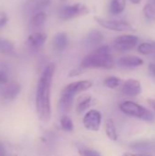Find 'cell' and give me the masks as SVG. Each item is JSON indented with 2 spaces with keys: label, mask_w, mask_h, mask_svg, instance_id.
<instances>
[{
  "label": "cell",
  "mask_w": 155,
  "mask_h": 156,
  "mask_svg": "<svg viewBox=\"0 0 155 156\" xmlns=\"http://www.w3.org/2000/svg\"><path fill=\"white\" fill-rule=\"evenodd\" d=\"M121 112L125 115L133 117L144 122H153L154 121V114L152 111L145 108L144 106L138 104L132 101H122L119 106Z\"/></svg>",
  "instance_id": "cell-4"
},
{
  "label": "cell",
  "mask_w": 155,
  "mask_h": 156,
  "mask_svg": "<svg viewBox=\"0 0 155 156\" xmlns=\"http://www.w3.org/2000/svg\"><path fill=\"white\" fill-rule=\"evenodd\" d=\"M152 43H153V48H154V52H153V53L155 54V41H152Z\"/></svg>",
  "instance_id": "cell-34"
},
{
  "label": "cell",
  "mask_w": 155,
  "mask_h": 156,
  "mask_svg": "<svg viewBox=\"0 0 155 156\" xmlns=\"http://www.w3.org/2000/svg\"><path fill=\"white\" fill-rule=\"evenodd\" d=\"M8 22V16L5 12H0V27H4Z\"/></svg>",
  "instance_id": "cell-27"
},
{
  "label": "cell",
  "mask_w": 155,
  "mask_h": 156,
  "mask_svg": "<svg viewBox=\"0 0 155 156\" xmlns=\"http://www.w3.org/2000/svg\"><path fill=\"white\" fill-rule=\"evenodd\" d=\"M0 52L6 55H14L16 53V47L12 41L0 37Z\"/></svg>",
  "instance_id": "cell-20"
},
{
  "label": "cell",
  "mask_w": 155,
  "mask_h": 156,
  "mask_svg": "<svg viewBox=\"0 0 155 156\" xmlns=\"http://www.w3.org/2000/svg\"><path fill=\"white\" fill-rule=\"evenodd\" d=\"M121 91L124 96L136 97L142 93V84L138 80L129 79L122 83Z\"/></svg>",
  "instance_id": "cell-10"
},
{
  "label": "cell",
  "mask_w": 155,
  "mask_h": 156,
  "mask_svg": "<svg viewBox=\"0 0 155 156\" xmlns=\"http://www.w3.org/2000/svg\"><path fill=\"white\" fill-rule=\"evenodd\" d=\"M126 7V0H111L109 5V12L111 15L122 14Z\"/></svg>",
  "instance_id": "cell-19"
},
{
  "label": "cell",
  "mask_w": 155,
  "mask_h": 156,
  "mask_svg": "<svg viewBox=\"0 0 155 156\" xmlns=\"http://www.w3.org/2000/svg\"><path fill=\"white\" fill-rule=\"evenodd\" d=\"M143 15L145 16V18L150 21V22H154L155 21V10L154 7L151 5V4H146L143 6Z\"/></svg>",
  "instance_id": "cell-24"
},
{
  "label": "cell",
  "mask_w": 155,
  "mask_h": 156,
  "mask_svg": "<svg viewBox=\"0 0 155 156\" xmlns=\"http://www.w3.org/2000/svg\"><path fill=\"white\" fill-rule=\"evenodd\" d=\"M79 154L80 156H101V154L91 148H81L79 149Z\"/></svg>",
  "instance_id": "cell-25"
},
{
  "label": "cell",
  "mask_w": 155,
  "mask_h": 156,
  "mask_svg": "<svg viewBox=\"0 0 155 156\" xmlns=\"http://www.w3.org/2000/svg\"><path fill=\"white\" fill-rule=\"evenodd\" d=\"M130 1H131V3H132L134 5H138L142 2V0H130Z\"/></svg>",
  "instance_id": "cell-33"
},
{
  "label": "cell",
  "mask_w": 155,
  "mask_h": 156,
  "mask_svg": "<svg viewBox=\"0 0 155 156\" xmlns=\"http://www.w3.org/2000/svg\"><path fill=\"white\" fill-rule=\"evenodd\" d=\"M144 64V60L134 55H127L122 56L116 60V65H118L121 68H126V69H133L141 67Z\"/></svg>",
  "instance_id": "cell-11"
},
{
  "label": "cell",
  "mask_w": 155,
  "mask_h": 156,
  "mask_svg": "<svg viewBox=\"0 0 155 156\" xmlns=\"http://www.w3.org/2000/svg\"><path fill=\"white\" fill-rule=\"evenodd\" d=\"M89 13L90 8L86 5L82 3H76L73 5H62L58 10V17L61 20H69L78 16H85Z\"/></svg>",
  "instance_id": "cell-5"
},
{
  "label": "cell",
  "mask_w": 155,
  "mask_h": 156,
  "mask_svg": "<svg viewBox=\"0 0 155 156\" xmlns=\"http://www.w3.org/2000/svg\"><path fill=\"white\" fill-rule=\"evenodd\" d=\"M56 71L55 63L48 64L37 81L36 90V112L38 119L48 122L51 119V88Z\"/></svg>",
  "instance_id": "cell-1"
},
{
  "label": "cell",
  "mask_w": 155,
  "mask_h": 156,
  "mask_svg": "<svg viewBox=\"0 0 155 156\" xmlns=\"http://www.w3.org/2000/svg\"><path fill=\"white\" fill-rule=\"evenodd\" d=\"M0 156H5V149L2 144H0Z\"/></svg>",
  "instance_id": "cell-32"
},
{
  "label": "cell",
  "mask_w": 155,
  "mask_h": 156,
  "mask_svg": "<svg viewBox=\"0 0 155 156\" xmlns=\"http://www.w3.org/2000/svg\"><path fill=\"white\" fill-rule=\"evenodd\" d=\"M47 38H48V36L46 33L41 32V31H37V32L32 33L27 37L26 44L31 49L37 50V49H39L41 47H43V45L47 41Z\"/></svg>",
  "instance_id": "cell-12"
},
{
  "label": "cell",
  "mask_w": 155,
  "mask_h": 156,
  "mask_svg": "<svg viewBox=\"0 0 155 156\" xmlns=\"http://www.w3.org/2000/svg\"><path fill=\"white\" fill-rule=\"evenodd\" d=\"M95 21L103 28L108 30L115 31V32H127L134 30L133 27L128 23L127 21L123 20H115V19H105L100 16L94 17Z\"/></svg>",
  "instance_id": "cell-6"
},
{
  "label": "cell",
  "mask_w": 155,
  "mask_h": 156,
  "mask_svg": "<svg viewBox=\"0 0 155 156\" xmlns=\"http://www.w3.org/2000/svg\"><path fill=\"white\" fill-rule=\"evenodd\" d=\"M104 40V35L102 34L101 31L93 29L89 32L87 37H86V42L90 46H98L102 41Z\"/></svg>",
  "instance_id": "cell-17"
},
{
  "label": "cell",
  "mask_w": 155,
  "mask_h": 156,
  "mask_svg": "<svg viewBox=\"0 0 155 156\" xmlns=\"http://www.w3.org/2000/svg\"><path fill=\"white\" fill-rule=\"evenodd\" d=\"M115 65L116 60L111 48L108 45H102L86 55L80 62L79 68L83 70L88 69H111Z\"/></svg>",
  "instance_id": "cell-2"
},
{
  "label": "cell",
  "mask_w": 155,
  "mask_h": 156,
  "mask_svg": "<svg viewBox=\"0 0 155 156\" xmlns=\"http://www.w3.org/2000/svg\"><path fill=\"white\" fill-rule=\"evenodd\" d=\"M147 103L150 105V107L153 110V112H155V99L153 98V99H148L147 100Z\"/></svg>",
  "instance_id": "cell-31"
},
{
  "label": "cell",
  "mask_w": 155,
  "mask_h": 156,
  "mask_svg": "<svg viewBox=\"0 0 155 156\" xmlns=\"http://www.w3.org/2000/svg\"><path fill=\"white\" fill-rule=\"evenodd\" d=\"M148 69H149V72H150V74H151L153 77H154L155 78V64L154 63H151V64L149 65Z\"/></svg>",
  "instance_id": "cell-30"
},
{
  "label": "cell",
  "mask_w": 155,
  "mask_h": 156,
  "mask_svg": "<svg viewBox=\"0 0 155 156\" xmlns=\"http://www.w3.org/2000/svg\"><path fill=\"white\" fill-rule=\"evenodd\" d=\"M122 156H153L148 154H143V153H132V152H126L123 153Z\"/></svg>",
  "instance_id": "cell-29"
},
{
  "label": "cell",
  "mask_w": 155,
  "mask_h": 156,
  "mask_svg": "<svg viewBox=\"0 0 155 156\" xmlns=\"http://www.w3.org/2000/svg\"><path fill=\"white\" fill-rule=\"evenodd\" d=\"M52 43H53V47L56 50L62 51L68 47V45L69 43V39L66 33L59 32L55 35Z\"/></svg>",
  "instance_id": "cell-14"
},
{
  "label": "cell",
  "mask_w": 155,
  "mask_h": 156,
  "mask_svg": "<svg viewBox=\"0 0 155 156\" xmlns=\"http://www.w3.org/2000/svg\"><path fill=\"white\" fill-rule=\"evenodd\" d=\"M102 122V116L100 111L91 109L86 112L83 116L82 123L86 130L91 132H98L100 128Z\"/></svg>",
  "instance_id": "cell-8"
},
{
  "label": "cell",
  "mask_w": 155,
  "mask_h": 156,
  "mask_svg": "<svg viewBox=\"0 0 155 156\" xmlns=\"http://www.w3.org/2000/svg\"><path fill=\"white\" fill-rule=\"evenodd\" d=\"M59 123H60L61 128L65 132H72L74 130V123H73L71 118L66 114L61 116V118L59 120Z\"/></svg>",
  "instance_id": "cell-23"
},
{
  "label": "cell",
  "mask_w": 155,
  "mask_h": 156,
  "mask_svg": "<svg viewBox=\"0 0 155 156\" xmlns=\"http://www.w3.org/2000/svg\"><path fill=\"white\" fill-rule=\"evenodd\" d=\"M8 71L5 67H0V85H5L8 82Z\"/></svg>",
  "instance_id": "cell-26"
},
{
  "label": "cell",
  "mask_w": 155,
  "mask_h": 156,
  "mask_svg": "<svg viewBox=\"0 0 155 156\" xmlns=\"http://www.w3.org/2000/svg\"><path fill=\"white\" fill-rule=\"evenodd\" d=\"M21 91V86L17 82H12L7 84L2 91V98L6 101H11L16 99Z\"/></svg>",
  "instance_id": "cell-13"
},
{
  "label": "cell",
  "mask_w": 155,
  "mask_h": 156,
  "mask_svg": "<svg viewBox=\"0 0 155 156\" xmlns=\"http://www.w3.org/2000/svg\"><path fill=\"white\" fill-rule=\"evenodd\" d=\"M104 131L107 135V137L112 141L116 142L118 140V133L116 129L115 122L112 119H107L104 122Z\"/></svg>",
  "instance_id": "cell-16"
},
{
  "label": "cell",
  "mask_w": 155,
  "mask_h": 156,
  "mask_svg": "<svg viewBox=\"0 0 155 156\" xmlns=\"http://www.w3.org/2000/svg\"><path fill=\"white\" fill-rule=\"evenodd\" d=\"M122 80L116 76H109L103 80V85L109 89H116L122 85Z\"/></svg>",
  "instance_id": "cell-21"
},
{
  "label": "cell",
  "mask_w": 155,
  "mask_h": 156,
  "mask_svg": "<svg viewBox=\"0 0 155 156\" xmlns=\"http://www.w3.org/2000/svg\"><path fill=\"white\" fill-rule=\"evenodd\" d=\"M46 20H47V14L44 11H41L30 16L29 26L32 28H39L45 24Z\"/></svg>",
  "instance_id": "cell-18"
},
{
  "label": "cell",
  "mask_w": 155,
  "mask_h": 156,
  "mask_svg": "<svg viewBox=\"0 0 155 156\" xmlns=\"http://www.w3.org/2000/svg\"><path fill=\"white\" fill-rule=\"evenodd\" d=\"M50 3L51 0H26L23 4V12L26 15L32 16L33 15L43 11Z\"/></svg>",
  "instance_id": "cell-9"
},
{
  "label": "cell",
  "mask_w": 155,
  "mask_h": 156,
  "mask_svg": "<svg viewBox=\"0 0 155 156\" xmlns=\"http://www.w3.org/2000/svg\"><path fill=\"white\" fill-rule=\"evenodd\" d=\"M137 50L140 54L147 56L150 54H153L154 52V48H153V45L151 42H143L141 44L138 45L137 47Z\"/></svg>",
  "instance_id": "cell-22"
},
{
  "label": "cell",
  "mask_w": 155,
  "mask_h": 156,
  "mask_svg": "<svg viewBox=\"0 0 155 156\" xmlns=\"http://www.w3.org/2000/svg\"><path fill=\"white\" fill-rule=\"evenodd\" d=\"M92 97L90 94H82L79 97L76 103V112L78 113H82L90 108L91 105Z\"/></svg>",
  "instance_id": "cell-15"
},
{
  "label": "cell",
  "mask_w": 155,
  "mask_h": 156,
  "mask_svg": "<svg viewBox=\"0 0 155 156\" xmlns=\"http://www.w3.org/2000/svg\"><path fill=\"white\" fill-rule=\"evenodd\" d=\"M92 81L88 80H76L66 85L62 89L59 95L58 103V112H60L64 115H67L72 109L74 98L76 97V95L90 90L92 87Z\"/></svg>",
  "instance_id": "cell-3"
},
{
  "label": "cell",
  "mask_w": 155,
  "mask_h": 156,
  "mask_svg": "<svg viewBox=\"0 0 155 156\" xmlns=\"http://www.w3.org/2000/svg\"><path fill=\"white\" fill-rule=\"evenodd\" d=\"M63 1H65V0H63Z\"/></svg>",
  "instance_id": "cell-35"
},
{
  "label": "cell",
  "mask_w": 155,
  "mask_h": 156,
  "mask_svg": "<svg viewBox=\"0 0 155 156\" xmlns=\"http://www.w3.org/2000/svg\"><path fill=\"white\" fill-rule=\"evenodd\" d=\"M139 42V37L132 34H124L117 37L113 41V47L120 52H126L133 49Z\"/></svg>",
  "instance_id": "cell-7"
},
{
  "label": "cell",
  "mask_w": 155,
  "mask_h": 156,
  "mask_svg": "<svg viewBox=\"0 0 155 156\" xmlns=\"http://www.w3.org/2000/svg\"><path fill=\"white\" fill-rule=\"evenodd\" d=\"M82 72H83V69H80V68L79 67V68H77V69H71V70L69 71V76L70 78H72V77H76V76H79V74H81Z\"/></svg>",
  "instance_id": "cell-28"
}]
</instances>
